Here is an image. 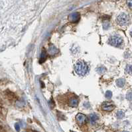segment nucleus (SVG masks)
Returning a JSON list of instances; mask_svg holds the SVG:
<instances>
[{"mask_svg": "<svg viewBox=\"0 0 132 132\" xmlns=\"http://www.w3.org/2000/svg\"><path fill=\"white\" fill-rule=\"evenodd\" d=\"M74 70L78 75L83 76L88 73L89 68L86 63L84 61H78L74 66Z\"/></svg>", "mask_w": 132, "mask_h": 132, "instance_id": "nucleus-1", "label": "nucleus"}, {"mask_svg": "<svg viewBox=\"0 0 132 132\" xmlns=\"http://www.w3.org/2000/svg\"><path fill=\"white\" fill-rule=\"evenodd\" d=\"M109 43L112 46H114L116 47H119L123 43V39L121 38V37H120L118 35H113L110 37Z\"/></svg>", "mask_w": 132, "mask_h": 132, "instance_id": "nucleus-2", "label": "nucleus"}, {"mask_svg": "<svg viewBox=\"0 0 132 132\" xmlns=\"http://www.w3.org/2000/svg\"><path fill=\"white\" fill-rule=\"evenodd\" d=\"M117 24L120 26L127 25L129 22V17L127 14L125 13H121L120 15H118L117 17Z\"/></svg>", "mask_w": 132, "mask_h": 132, "instance_id": "nucleus-3", "label": "nucleus"}, {"mask_svg": "<svg viewBox=\"0 0 132 132\" xmlns=\"http://www.w3.org/2000/svg\"><path fill=\"white\" fill-rule=\"evenodd\" d=\"M76 121L78 123V124L80 125H82L85 124L86 123L87 121V118L86 116H85L84 114H78L76 116Z\"/></svg>", "mask_w": 132, "mask_h": 132, "instance_id": "nucleus-4", "label": "nucleus"}, {"mask_svg": "<svg viewBox=\"0 0 132 132\" xmlns=\"http://www.w3.org/2000/svg\"><path fill=\"white\" fill-rule=\"evenodd\" d=\"M102 108L105 111H108V112H110L112 110H113L115 108V105L112 103H109V102H106L104 103L102 105Z\"/></svg>", "mask_w": 132, "mask_h": 132, "instance_id": "nucleus-5", "label": "nucleus"}, {"mask_svg": "<svg viewBox=\"0 0 132 132\" xmlns=\"http://www.w3.org/2000/svg\"><path fill=\"white\" fill-rule=\"evenodd\" d=\"M68 18H69V21H70V22H76L80 20V15L79 13L75 12V13H73L70 14Z\"/></svg>", "mask_w": 132, "mask_h": 132, "instance_id": "nucleus-6", "label": "nucleus"}, {"mask_svg": "<svg viewBox=\"0 0 132 132\" xmlns=\"http://www.w3.org/2000/svg\"><path fill=\"white\" fill-rule=\"evenodd\" d=\"M5 96H7V98L9 100H15V99H17V96L13 92L10 91L9 90H7L5 92Z\"/></svg>", "mask_w": 132, "mask_h": 132, "instance_id": "nucleus-7", "label": "nucleus"}, {"mask_svg": "<svg viewBox=\"0 0 132 132\" xmlns=\"http://www.w3.org/2000/svg\"><path fill=\"white\" fill-rule=\"evenodd\" d=\"M69 104L72 107H76L78 104V99L75 96L72 97L69 100Z\"/></svg>", "mask_w": 132, "mask_h": 132, "instance_id": "nucleus-8", "label": "nucleus"}, {"mask_svg": "<svg viewBox=\"0 0 132 132\" xmlns=\"http://www.w3.org/2000/svg\"><path fill=\"white\" fill-rule=\"evenodd\" d=\"M47 52L45 51V49L44 48V49H43L42 53H41V54H40L39 62H40V63L44 62L45 60L47 59Z\"/></svg>", "mask_w": 132, "mask_h": 132, "instance_id": "nucleus-9", "label": "nucleus"}, {"mask_svg": "<svg viewBox=\"0 0 132 132\" xmlns=\"http://www.w3.org/2000/svg\"><path fill=\"white\" fill-rule=\"evenodd\" d=\"M48 52L50 55H55V54L57 53V49L55 47L54 45H51L50 47L48 48Z\"/></svg>", "mask_w": 132, "mask_h": 132, "instance_id": "nucleus-10", "label": "nucleus"}, {"mask_svg": "<svg viewBox=\"0 0 132 132\" xmlns=\"http://www.w3.org/2000/svg\"><path fill=\"white\" fill-rule=\"evenodd\" d=\"M125 83V81L124 78L118 79L116 81V84L117 85V87H123L124 86Z\"/></svg>", "mask_w": 132, "mask_h": 132, "instance_id": "nucleus-11", "label": "nucleus"}, {"mask_svg": "<svg viewBox=\"0 0 132 132\" xmlns=\"http://www.w3.org/2000/svg\"><path fill=\"white\" fill-rule=\"evenodd\" d=\"M98 119V117L96 114H90V120L91 124H94Z\"/></svg>", "mask_w": 132, "mask_h": 132, "instance_id": "nucleus-12", "label": "nucleus"}, {"mask_svg": "<svg viewBox=\"0 0 132 132\" xmlns=\"http://www.w3.org/2000/svg\"><path fill=\"white\" fill-rule=\"evenodd\" d=\"M96 71H97V72H98V73L103 74L106 71V67H104V66H100V67H98L97 68Z\"/></svg>", "mask_w": 132, "mask_h": 132, "instance_id": "nucleus-13", "label": "nucleus"}, {"mask_svg": "<svg viewBox=\"0 0 132 132\" xmlns=\"http://www.w3.org/2000/svg\"><path fill=\"white\" fill-rule=\"evenodd\" d=\"M125 116V114L124 112L122 111V110H118L117 112V118H119V119H121V118H123V117H124Z\"/></svg>", "mask_w": 132, "mask_h": 132, "instance_id": "nucleus-14", "label": "nucleus"}, {"mask_svg": "<svg viewBox=\"0 0 132 132\" xmlns=\"http://www.w3.org/2000/svg\"><path fill=\"white\" fill-rule=\"evenodd\" d=\"M125 72L128 74H132V66L128 65L125 67Z\"/></svg>", "mask_w": 132, "mask_h": 132, "instance_id": "nucleus-15", "label": "nucleus"}, {"mask_svg": "<svg viewBox=\"0 0 132 132\" xmlns=\"http://www.w3.org/2000/svg\"><path fill=\"white\" fill-rule=\"evenodd\" d=\"M5 114H6V110L5 109V108L3 106V105L0 103V114L5 115Z\"/></svg>", "mask_w": 132, "mask_h": 132, "instance_id": "nucleus-16", "label": "nucleus"}, {"mask_svg": "<svg viewBox=\"0 0 132 132\" xmlns=\"http://www.w3.org/2000/svg\"><path fill=\"white\" fill-rule=\"evenodd\" d=\"M112 92L110 91H108L106 92V97L107 99H110L112 98Z\"/></svg>", "mask_w": 132, "mask_h": 132, "instance_id": "nucleus-17", "label": "nucleus"}, {"mask_svg": "<svg viewBox=\"0 0 132 132\" xmlns=\"http://www.w3.org/2000/svg\"><path fill=\"white\" fill-rule=\"evenodd\" d=\"M126 99L129 101H132V92H129L126 95Z\"/></svg>", "mask_w": 132, "mask_h": 132, "instance_id": "nucleus-18", "label": "nucleus"}, {"mask_svg": "<svg viewBox=\"0 0 132 132\" xmlns=\"http://www.w3.org/2000/svg\"><path fill=\"white\" fill-rule=\"evenodd\" d=\"M15 129L17 130V132H19L20 131V126H19V125L18 124H16L15 125Z\"/></svg>", "mask_w": 132, "mask_h": 132, "instance_id": "nucleus-19", "label": "nucleus"}, {"mask_svg": "<svg viewBox=\"0 0 132 132\" xmlns=\"http://www.w3.org/2000/svg\"><path fill=\"white\" fill-rule=\"evenodd\" d=\"M0 132H6L5 129L1 125H0Z\"/></svg>", "mask_w": 132, "mask_h": 132, "instance_id": "nucleus-20", "label": "nucleus"}, {"mask_svg": "<svg viewBox=\"0 0 132 132\" xmlns=\"http://www.w3.org/2000/svg\"><path fill=\"white\" fill-rule=\"evenodd\" d=\"M128 4L129 7H132V1H128Z\"/></svg>", "mask_w": 132, "mask_h": 132, "instance_id": "nucleus-21", "label": "nucleus"}, {"mask_svg": "<svg viewBox=\"0 0 132 132\" xmlns=\"http://www.w3.org/2000/svg\"><path fill=\"white\" fill-rule=\"evenodd\" d=\"M130 35H131V37H132V30H131V32H130Z\"/></svg>", "mask_w": 132, "mask_h": 132, "instance_id": "nucleus-22", "label": "nucleus"}, {"mask_svg": "<svg viewBox=\"0 0 132 132\" xmlns=\"http://www.w3.org/2000/svg\"><path fill=\"white\" fill-rule=\"evenodd\" d=\"M126 132V131H124V132Z\"/></svg>", "mask_w": 132, "mask_h": 132, "instance_id": "nucleus-23", "label": "nucleus"}, {"mask_svg": "<svg viewBox=\"0 0 132 132\" xmlns=\"http://www.w3.org/2000/svg\"></svg>", "mask_w": 132, "mask_h": 132, "instance_id": "nucleus-24", "label": "nucleus"}]
</instances>
